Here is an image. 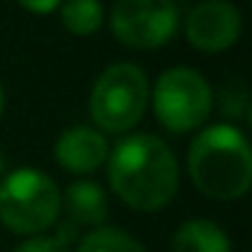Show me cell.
Instances as JSON below:
<instances>
[{"mask_svg": "<svg viewBox=\"0 0 252 252\" xmlns=\"http://www.w3.org/2000/svg\"><path fill=\"white\" fill-rule=\"evenodd\" d=\"M106 163L111 190L136 212H158L179 190V163L163 138L152 133L122 138Z\"/></svg>", "mask_w": 252, "mask_h": 252, "instance_id": "1", "label": "cell"}, {"mask_svg": "<svg viewBox=\"0 0 252 252\" xmlns=\"http://www.w3.org/2000/svg\"><path fill=\"white\" fill-rule=\"evenodd\" d=\"M190 179L212 201H236L250 190L252 152L236 125H209L187 152Z\"/></svg>", "mask_w": 252, "mask_h": 252, "instance_id": "2", "label": "cell"}, {"mask_svg": "<svg viewBox=\"0 0 252 252\" xmlns=\"http://www.w3.org/2000/svg\"><path fill=\"white\" fill-rule=\"evenodd\" d=\"M60 190L38 168H19L0 182V222L11 233L41 236L57 222L60 214Z\"/></svg>", "mask_w": 252, "mask_h": 252, "instance_id": "3", "label": "cell"}, {"mask_svg": "<svg viewBox=\"0 0 252 252\" xmlns=\"http://www.w3.org/2000/svg\"><path fill=\"white\" fill-rule=\"evenodd\" d=\"M149 100L147 73L133 63H114L98 76L90 93V114L106 133H125L144 117Z\"/></svg>", "mask_w": 252, "mask_h": 252, "instance_id": "4", "label": "cell"}, {"mask_svg": "<svg viewBox=\"0 0 252 252\" xmlns=\"http://www.w3.org/2000/svg\"><path fill=\"white\" fill-rule=\"evenodd\" d=\"M152 103L165 130L187 133L206 122L212 111V87L192 68H168L155 82Z\"/></svg>", "mask_w": 252, "mask_h": 252, "instance_id": "5", "label": "cell"}, {"mask_svg": "<svg viewBox=\"0 0 252 252\" xmlns=\"http://www.w3.org/2000/svg\"><path fill=\"white\" fill-rule=\"evenodd\" d=\"M179 28L174 0H117L111 8V33L133 49H158Z\"/></svg>", "mask_w": 252, "mask_h": 252, "instance_id": "6", "label": "cell"}, {"mask_svg": "<svg viewBox=\"0 0 252 252\" xmlns=\"http://www.w3.org/2000/svg\"><path fill=\"white\" fill-rule=\"evenodd\" d=\"M185 33L195 49L206 52V55H217L239 41L241 14L228 0H201L187 14Z\"/></svg>", "mask_w": 252, "mask_h": 252, "instance_id": "7", "label": "cell"}, {"mask_svg": "<svg viewBox=\"0 0 252 252\" xmlns=\"http://www.w3.org/2000/svg\"><path fill=\"white\" fill-rule=\"evenodd\" d=\"M55 160L71 174H93L109 160V144L103 133L93 127H68L55 144Z\"/></svg>", "mask_w": 252, "mask_h": 252, "instance_id": "8", "label": "cell"}, {"mask_svg": "<svg viewBox=\"0 0 252 252\" xmlns=\"http://www.w3.org/2000/svg\"><path fill=\"white\" fill-rule=\"evenodd\" d=\"M65 209L73 225H95L103 228L106 217H109V198L106 190L93 179L73 182L65 192Z\"/></svg>", "mask_w": 252, "mask_h": 252, "instance_id": "9", "label": "cell"}, {"mask_svg": "<svg viewBox=\"0 0 252 252\" xmlns=\"http://www.w3.org/2000/svg\"><path fill=\"white\" fill-rule=\"evenodd\" d=\"M174 252H230V239L212 220H187L174 233Z\"/></svg>", "mask_w": 252, "mask_h": 252, "instance_id": "10", "label": "cell"}, {"mask_svg": "<svg viewBox=\"0 0 252 252\" xmlns=\"http://www.w3.org/2000/svg\"><path fill=\"white\" fill-rule=\"evenodd\" d=\"M60 19L68 33L93 35L103 22V6L100 0H65L60 6Z\"/></svg>", "mask_w": 252, "mask_h": 252, "instance_id": "11", "label": "cell"}, {"mask_svg": "<svg viewBox=\"0 0 252 252\" xmlns=\"http://www.w3.org/2000/svg\"><path fill=\"white\" fill-rule=\"evenodd\" d=\"M76 252H147L130 233L117 228H95L79 241Z\"/></svg>", "mask_w": 252, "mask_h": 252, "instance_id": "12", "label": "cell"}, {"mask_svg": "<svg viewBox=\"0 0 252 252\" xmlns=\"http://www.w3.org/2000/svg\"><path fill=\"white\" fill-rule=\"evenodd\" d=\"M14 252H68V250L60 239H52V236H30Z\"/></svg>", "mask_w": 252, "mask_h": 252, "instance_id": "13", "label": "cell"}, {"mask_svg": "<svg viewBox=\"0 0 252 252\" xmlns=\"http://www.w3.org/2000/svg\"><path fill=\"white\" fill-rule=\"evenodd\" d=\"M19 6L30 14H52L57 6H63V0H19Z\"/></svg>", "mask_w": 252, "mask_h": 252, "instance_id": "14", "label": "cell"}, {"mask_svg": "<svg viewBox=\"0 0 252 252\" xmlns=\"http://www.w3.org/2000/svg\"><path fill=\"white\" fill-rule=\"evenodd\" d=\"M3 109H6V93H3V84H0V117H3Z\"/></svg>", "mask_w": 252, "mask_h": 252, "instance_id": "15", "label": "cell"}, {"mask_svg": "<svg viewBox=\"0 0 252 252\" xmlns=\"http://www.w3.org/2000/svg\"><path fill=\"white\" fill-rule=\"evenodd\" d=\"M6 174V155H3V149H0V176Z\"/></svg>", "mask_w": 252, "mask_h": 252, "instance_id": "16", "label": "cell"}]
</instances>
